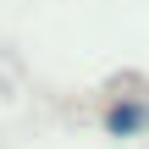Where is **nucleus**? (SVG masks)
I'll return each mask as SVG.
<instances>
[{
    "label": "nucleus",
    "mask_w": 149,
    "mask_h": 149,
    "mask_svg": "<svg viewBox=\"0 0 149 149\" xmlns=\"http://www.w3.org/2000/svg\"><path fill=\"white\" fill-rule=\"evenodd\" d=\"M144 122H149V111H144V105H116V111L105 116V127H111V133H138Z\"/></svg>",
    "instance_id": "nucleus-1"
}]
</instances>
